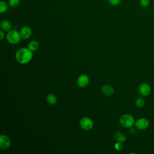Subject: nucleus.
<instances>
[{"label":"nucleus","mask_w":154,"mask_h":154,"mask_svg":"<svg viewBox=\"0 0 154 154\" xmlns=\"http://www.w3.org/2000/svg\"><path fill=\"white\" fill-rule=\"evenodd\" d=\"M151 88L149 84L146 82L141 83L139 86V92L143 96H147L150 94Z\"/></svg>","instance_id":"obj_8"},{"label":"nucleus","mask_w":154,"mask_h":154,"mask_svg":"<svg viewBox=\"0 0 154 154\" xmlns=\"http://www.w3.org/2000/svg\"><path fill=\"white\" fill-rule=\"evenodd\" d=\"M5 37V34H4V31L2 29L0 30V39L2 40L4 39Z\"/></svg>","instance_id":"obj_21"},{"label":"nucleus","mask_w":154,"mask_h":154,"mask_svg":"<svg viewBox=\"0 0 154 154\" xmlns=\"http://www.w3.org/2000/svg\"><path fill=\"white\" fill-rule=\"evenodd\" d=\"M153 1H154V0H153Z\"/></svg>","instance_id":"obj_24"},{"label":"nucleus","mask_w":154,"mask_h":154,"mask_svg":"<svg viewBox=\"0 0 154 154\" xmlns=\"http://www.w3.org/2000/svg\"><path fill=\"white\" fill-rule=\"evenodd\" d=\"M11 145V140L7 135L2 134L0 136V147L2 149L5 150L8 149Z\"/></svg>","instance_id":"obj_7"},{"label":"nucleus","mask_w":154,"mask_h":154,"mask_svg":"<svg viewBox=\"0 0 154 154\" xmlns=\"http://www.w3.org/2000/svg\"><path fill=\"white\" fill-rule=\"evenodd\" d=\"M114 147L117 150H121L123 147V145L122 143L117 141L114 144Z\"/></svg>","instance_id":"obj_19"},{"label":"nucleus","mask_w":154,"mask_h":154,"mask_svg":"<svg viewBox=\"0 0 154 154\" xmlns=\"http://www.w3.org/2000/svg\"><path fill=\"white\" fill-rule=\"evenodd\" d=\"M83 1H88V0H83Z\"/></svg>","instance_id":"obj_22"},{"label":"nucleus","mask_w":154,"mask_h":154,"mask_svg":"<svg viewBox=\"0 0 154 154\" xmlns=\"http://www.w3.org/2000/svg\"><path fill=\"white\" fill-rule=\"evenodd\" d=\"M89 83L88 76L86 74H82L77 79V84L80 88L86 87Z\"/></svg>","instance_id":"obj_6"},{"label":"nucleus","mask_w":154,"mask_h":154,"mask_svg":"<svg viewBox=\"0 0 154 154\" xmlns=\"http://www.w3.org/2000/svg\"><path fill=\"white\" fill-rule=\"evenodd\" d=\"M79 125L84 130L89 131L93 128L94 123L91 119L87 117H84L80 120Z\"/></svg>","instance_id":"obj_4"},{"label":"nucleus","mask_w":154,"mask_h":154,"mask_svg":"<svg viewBox=\"0 0 154 154\" xmlns=\"http://www.w3.org/2000/svg\"><path fill=\"white\" fill-rule=\"evenodd\" d=\"M8 4L11 8H15L20 4V0H8Z\"/></svg>","instance_id":"obj_17"},{"label":"nucleus","mask_w":154,"mask_h":154,"mask_svg":"<svg viewBox=\"0 0 154 154\" xmlns=\"http://www.w3.org/2000/svg\"><path fill=\"white\" fill-rule=\"evenodd\" d=\"M108 1L109 4L114 6H116L121 3L122 0H108Z\"/></svg>","instance_id":"obj_20"},{"label":"nucleus","mask_w":154,"mask_h":154,"mask_svg":"<svg viewBox=\"0 0 154 154\" xmlns=\"http://www.w3.org/2000/svg\"><path fill=\"white\" fill-rule=\"evenodd\" d=\"M20 34L22 38L26 40L31 37L32 34V30L30 27L28 26H24L20 29Z\"/></svg>","instance_id":"obj_9"},{"label":"nucleus","mask_w":154,"mask_h":154,"mask_svg":"<svg viewBox=\"0 0 154 154\" xmlns=\"http://www.w3.org/2000/svg\"><path fill=\"white\" fill-rule=\"evenodd\" d=\"M32 57V51L28 48H22L18 49L15 54V58L16 61L21 64H26L30 62Z\"/></svg>","instance_id":"obj_1"},{"label":"nucleus","mask_w":154,"mask_h":154,"mask_svg":"<svg viewBox=\"0 0 154 154\" xmlns=\"http://www.w3.org/2000/svg\"><path fill=\"white\" fill-rule=\"evenodd\" d=\"M38 48H39V44H38V42L36 40H31L28 44V48L32 52L36 51L38 49Z\"/></svg>","instance_id":"obj_12"},{"label":"nucleus","mask_w":154,"mask_h":154,"mask_svg":"<svg viewBox=\"0 0 154 154\" xmlns=\"http://www.w3.org/2000/svg\"><path fill=\"white\" fill-rule=\"evenodd\" d=\"M8 4L4 1H0V13L3 14L5 13L8 8Z\"/></svg>","instance_id":"obj_15"},{"label":"nucleus","mask_w":154,"mask_h":154,"mask_svg":"<svg viewBox=\"0 0 154 154\" xmlns=\"http://www.w3.org/2000/svg\"><path fill=\"white\" fill-rule=\"evenodd\" d=\"M6 38L8 43L12 45H15L17 44L19 42H20L22 37L20 32H18L17 31L14 29H11L7 32Z\"/></svg>","instance_id":"obj_2"},{"label":"nucleus","mask_w":154,"mask_h":154,"mask_svg":"<svg viewBox=\"0 0 154 154\" xmlns=\"http://www.w3.org/2000/svg\"><path fill=\"white\" fill-rule=\"evenodd\" d=\"M140 4L143 7H147L150 4V0H140Z\"/></svg>","instance_id":"obj_18"},{"label":"nucleus","mask_w":154,"mask_h":154,"mask_svg":"<svg viewBox=\"0 0 154 154\" xmlns=\"http://www.w3.org/2000/svg\"><path fill=\"white\" fill-rule=\"evenodd\" d=\"M1 28L4 31L8 32L11 29V23L8 20H3L1 22Z\"/></svg>","instance_id":"obj_11"},{"label":"nucleus","mask_w":154,"mask_h":154,"mask_svg":"<svg viewBox=\"0 0 154 154\" xmlns=\"http://www.w3.org/2000/svg\"><path fill=\"white\" fill-rule=\"evenodd\" d=\"M145 104V100L142 97H138L135 100V105L138 108H142Z\"/></svg>","instance_id":"obj_16"},{"label":"nucleus","mask_w":154,"mask_h":154,"mask_svg":"<svg viewBox=\"0 0 154 154\" xmlns=\"http://www.w3.org/2000/svg\"><path fill=\"white\" fill-rule=\"evenodd\" d=\"M153 11H154V10H153Z\"/></svg>","instance_id":"obj_23"},{"label":"nucleus","mask_w":154,"mask_h":154,"mask_svg":"<svg viewBox=\"0 0 154 154\" xmlns=\"http://www.w3.org/2000/svg\"><path fill=\"white\" fill-rule=\"evenodd\" d=\"M46 101L50 105H55L57 102V98L55 95L49 94L46 96Z\"/></svg>","instance_id":"obj_13"},{"label":"nucleus","mask_w":154,"mask_h":154,"mask_svg":"<svg viewBox=\"0 0 154 154\" xmlns=\"http://www.w3.org/2000/svg\"><path fill=\"white\" fill-rule=\"evenodd\" d=\"M149 125V120L144 117L140 118L135 122V126L136 128L140 130H144L148 128Z\"/></svg>","instance_id":"obj_5"},{"label":"nucleus","mask_w":154,"mask_h":154,"mask_svg":"<svg viewBox=\"0 0 154 154\" xmlns=\"http://www.w3.org/2000/svg\"><path fill=\"white\" fill-rule=\"evenodd\" d=\"M119 122L122 126L126 128H132L135 122L134 117L129 114H123L120 117Z\"/></svg>","instance_id":"obj_3"},{"label":"nucleus","mask_w":154,"mask_h":154,"mask_svg":"<svg viewBox=\"0 0 154 154\" xmlns=\"http://www.w3.org/2000/svg\"><path fill=\"white\" fill-rule=\"evenodd\" d=\"M114 88L110 85H104L101 88V92L105 96H111L114 93Z\"/></svg>","instance_id":"obj_10"},{"label":"nucleus","mask_w":154,"mask_h":154,"mask_svg":"<svg viewBox=\"0 0 154 154\" xmlns=\"http://www.w3.org/2000/svg\"><path fill=\"white\" fill-rule=\"evenodd\" d=\"M114 138L116 141L121 142V143H123V142L125 141V140H126L125 135L120 132H117L115 134Z\"/></svg>","instance_id":"obj_14"}]
</instances>
